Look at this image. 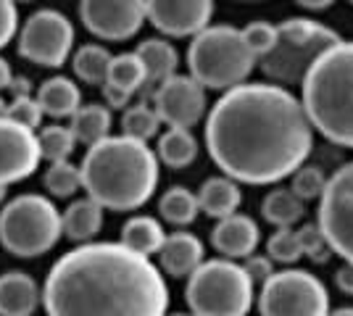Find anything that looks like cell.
I'll return each instance as SVG.
<instances>
[{"label":"cell","mask_w":353,"mask_h":316,"mask_svg":"<svg viewBox=\"0 0 353 316\" xmlns=\"http://www.w3.org/2000/svg\"><path fill=\"white\" fill-rule=\"evenodd\" d=\"M266 258L274 264H295L303 258L298 229H277L266 242Z\"/></svg>","instance_id":"cell-33"},{"label":"cell","mask_w":353,"mask_h":316,"mask_svg":"<svg viewBox=\"0 0 353 316\" xmlns=\"http://www.w3.org/2000/svg\"><path fill=\"white\" fill-rule=\"evenodd\" d=\"M259 242H261V229H259V222L248 213H232L216 222V227L211 229V245L227 261L250 258L256 253Z\"/></svg>","instance_id":"cell-16"},{"label":"cell","mask_w":353,"mask_h":316,"mask_svg":"<svg viewBox=\"0 0 353 316\" xmlns=\"http://www.w3.org/2000/svg\"><path fill=\"white\" fill-rule=\"evenodd\" d=\"M159 213L163 222L174 227H190L198 219V196L188 187H169L159 200Z\"/></svg>","instance_id":"cell-27"},{"label":"cell","mask_w":353,"mask_h":316,"mask_svg":"<svg viewBox=\"0 0 353 316\" xmlns=\"http://www.w3.org/2000/svg\"><path fill=\"white\" fill-rule=\"evenodd\" d=\"M103 98H105V108L111 111H119V108H130V101H132V95L124 90H119V87H114V85H103Z\"/></svg>","instance_id":"cell-40"},{"label":"cell","mask_w":353,"mask_h":316,"mask_svg":"<svg viewBox=\"0 0 353 316\" xmlns=\"http://www.w3.org/2000/svg\"><path fill=\"white\" fill-rule=\"evenodd\" d=\"M6 119L34 132L40 127V121H43V111H40L34 98H19V101H11L6 105Z\"/></svg>","instance_id":"cell-36"},{"label":"cell","mask_w":353,"mask_h":316,"mask_svg":"<svg viewBox=\"0 0 353 316\" xmlns=\"http://www.w3.org/2000/svg\"><path fill=\"white\" fill-rule=\"evenodd\" d=\"M79 187H82L79 166H74L72 161H61V164L48 166V171H45V190L53 198H72Z\"/></svg>","instance_id":"cell-32"},{"label":"cell","mask_w":353,"mask_h":316,"mask_svg":"<svg viewBox=\"0 0 353 316\" xmlns=\"http://www.w3.org/2000/svg\"><path fill=\"white\" fill-rule=\"evenodd\" d=\"M111 53L103 45H82L74 53V74L85 85L103 87L108 79V66H111Z\"/></svg>","instance_id":"cell-28"},{"label":"cell","mask_w":353,"mask_h":316,"mask_svg":"<svg viewBox=\"0 0 353 316\" xmlns=\"http://www.w3.org/2000/svg\"><path fill=\"white\" fill-rule=\"evenodd\" d=\"M190 76L203 90H235L245 85L256 69V56L248 50L240 30L230 24H211L192 37L188 48Z\"/></svg>","instance_id":"cell-5"},{"label":"cell","mask_w":353,"mask_h":316,"mask_svg":"<svg viewBox=\"0 0 353 316\" xmlns=\"http://www.w3.org/2000/svg\"><path fill=\"white\" fill-rule=\"evenodd\" d=\"M338 43L340 37L332 27L319 24L314 19L295 16L277 24V43L272 48V53H266L256 66H261L269 85H280L288 90L290 85L303 82L314 61Z\"/></svg>","instance_id":"cell-6"},{"label":"cell","mask_w":353,"mask_h":316,"mask_svg":"<svg viewBox=\"0 0 353 316\" xmlns=\"http://www.w3.org/2000/svg\"><path fill=\"white\" fill-rule=\"evenodd\" d=\"M301 105L311 129L353 151V43L340 40L314 61L303 82Z\"/></svg>","instance_id":"cell-4"},{"label":"cell","mask_w":353,"mask_h":316,"mask_svg":"<svg viewBox=\"0 0 353 316\" xmlns=\"http://www.w3.org/2000/svg\"><path fill=\"white\" fill-rule=\"evenodd\" d=\"M43 301L40 285L24 271H6L0 277V316H32Z\"/></svg>","instance_id":"cell-18"},{"label":"cell","mask_w":353,"mask_h":316,"mask_svg":"<svg viewBox=\"0 0 353 316\" xmlns=\"http://www.w3.org/2000/svg\"><path fill=\"white\" fill-rule=\"evenodd\" d=\"M159 129H161V119L153 111V105L148 103L130 105L124 111V116H121V132H124V137L137 140V143H145L148 145V140H153V137L159 135Z\"/></svg>","instance_id":"cell-30"},{"label":"cell","mask_w":353,"mask_h":316,"mask_svg":"<svg viewBox=\"0 0 353 316\" xmlns=\"http://www.w3.org/2000/svg\"><path fill=\"white\" fill-rule=\"evenodd\" d=\"M240 266L248 274V280L253 282V287L264 285L266 280L274 274V264L266 256H250V258H245V264H240Z\"/></svg>","instance_id":"cell-39"},{"label":"cell","mask_w":353,"mask_h":316,"mask_svg":"<svg viewBox=\"0 0 353 316\" xmlns=\"http://www.w3.org/2000/svg\"><path fill=\"white\" fill-rule=\"evenodd\" d=\"M37 135V148H40V158H45L48 164H61V161H69V156L77 148V140H74L72 129L69 127H61V124H50L43 127Z\"/></svg>","instance_id":"cell-29"},{"label":"cell","mask_w":353,"mask_h":316,"mask_svg":"<svg viewBox=\"0 0 353 316\" xmlns=\"http://www.w3.org/2000/svg\"><path fill=\"white\" fill-rule=\"evenodd\" d=\"M79 174L88 198L101 209L134 211L145 206L159 187V158L145 143L108 135L88 148Z\"/></svg>","instance_id":"cell-3"},{"label":"cell","mask_w":353,"mask_h":316,"mask_svg":"<svg viewBox=\"0 0 353 316\" xmlns=\"http://www.w3.org/2000/svg\"><path fill=\"white\" fill-rule=\"evenodd\" d=\"M298 6H301V8H314V11H324V8H330L332 3H330V0H316V3H311V0H301Z\"/></svg>","instance_id":"cell-44"},{"label":"cell","mask_w":353,"mask_h":316,"mask_svg":"<svg viewBox=\"0 0 353 316\" xmlns=\"http://www.w3.org/2000/svg\"><path fill=\"white\" fill-rule=\"evenodd\" d=\"M74 45L72 21L61 11L43 8L24 21L19 32V53L27 61L48 69H59L66 63Z\"/></svg>","instance_id":"cell-11"},{"label":"cell","mask_w":353,"mask_h":316,"mask_svg":"<svg viewBox=\"0 0 353 316\" xmlns=\"http://www.w3.org/2000/svg\"><path fill=\"white\" fill-rule=\"evenodd\" d=\"M316 229L330 251L353 266V161L327 177L316 209Z\"/></svg>","instance_id":"cell-10"},{"label":"cell","mask_w":353,"mask_h":316,"mask_svg":"<svg viewBox=\"0 0 353 316\" xmlns=\"http://www.w3.org/2000/svg\"><path fill=\"white\" fill-rule=\"evenodd\" d=\"M259 311L261 316H330V293L311 271L282 269L261 285Z\"/></svg>","instance_id":"cell-9"},{"label":"cell","mask_w":353,"mask_h":316,"mask_svg":"<svg viewBox=\"0 0 353 316\" xmlns=\"http://www.w3.org/2000/svg\"><path fill=\"white\" fill-rule=\"evenodd\" d=\"M37 105L45 116H53V119H63V116H74L82 105V95L79 87L74 85L72 79L66 76H50L48 82L40 85L37 90Z\"/></svg>","instance_id":"cell-22"},{"label":"cell","mask_w":353,"mask_h":316,"mask_svg":"<svg viewBox=\"0 0 353 316\" xmlns=\"http://www.w3.org/2000/svg\"><path fill=\"white\" fill-rule=\"evenodd\" d=\"M159 161L169 169H185L198 158V140L190 129H166L159 137Z\"/></svg>","instance_id":"cell-26"},{"label":"cell","mask_w":353,"mask_h":316,"mask_svg":"<svg viewBox=\"0 0 353 316\" xmlns=\"http://www.w3.org/2000/svg\"><path fill=\"white\" fill-rule=\"evenodd\" d=\"M243 203V193H240V185L227 177H211L203 182V187L198 190V209L203 211L211 219H227L237 213Z\"/></svg>","instance_id":"cell-21"},{"label":"cell","mask_w":353,"mask_h":316,"mask_svg":"<svg viewBox=\"0 0 353 316\" xmlns=\"http://www.w3.org/2000/svg\"><path fill=\"white\" fill-rule=\"evenodd\" d=\"M19 32V11L11 0H0V48H6Z\"/></svg>","instance_id":"cell-38"},{"label":"cell","mask_w":353,"mask_h":316,"mask_svg":"<svg viewBox=\"0 0 353 316\" xmlns=\"http://www.w3.org/2000/svg\"><path fill=\"white\" fill-rule=\"evenodd\" d=\"M6 101H3V95H0V119H6Z\"/></svg>","instance_id":"cell-46"},{"label":"cell","mask_w":353,"mask_h":316,"mask_svg":"<svg viewBox=\"0 0 353 316\" xmlns=\"http://www.w3.org/2000/svg\"><path fill=\"white\" fill-rule=\"evenodd\" d=\"M134 56L140 59L143 69H145V90L148 87H159L176 74L179 56H176L174 45L166 43V40H159V37L143 40L134 50Z\"/></svg>","instance_id":"cell-19"},{"label":"cell","mask_w":353,"mask_h":316,"mask_svg":"<svg viewBox=\"0 0 353 316\" xmlns=\"http://www.w3.org/2000/svg\"><path fill=\"white\" fill-rule=\"evenodd\" d=\"M206 148L221 174L243 185H277L314 151L301 98L269 82L227 90L206 119Z\"/></svg>","instance_id":"cell-1"},{"label":"cell","mask_w":353,"mask_h":316,"mask_svg":"<svg viewBox=\"0 0 353 316\" xmlns=\"http://www.w3.org/2000/svg\"><path fill=\"white\" fill-rule=\"evenodd\" d=\"M298 238H301V248H303V256H309L311 261H316V264H324V261H330L332 251H330V245L324 242L322 232L316 229V224L298 227Z\"/></svg>","instance_id":"cell-37"},{"label":"cell","mask_w":353,"mask_h":316,"mask_svg":"<svg viewBox=\"0 0 353 316\" xmlns=\"http://www.w3.org/2000/svg\"><path fill=\"white\" fill-rule=\"evenodd\" d=\"M105 85H114L124 92H137L145 87V69L140 59L134 53H121V56H114L111 59V66H108V79Z\"/></svg>","instance_id":"cell-31"},{"label":"cell","mask_w":353,"mask_h":316,"mask_svg":"<svg viewBox=\"0 0 353 316\" xmlns=\"http://www.w3.org/2000/svg\"><path fill=\"white\" fill-rule=\"evenodd\" d=\"M211 0H150L145 3V21L166 37H195L211 27Z\"/></svg>","instance_id":"cell-14"},{"label":"cell","mask_w":353,"mask_h":316,"mask_svg":"<svg viewBox=\"0 0 353 316\" xmlns=\"http://www.w3.org/2000/svg\"><path fill=\"white\" fill-rule=\"evenodd\" d=\"M82 24L101 40H130L145 24L143 0H85L79 3Z\"/></svg>","instance_id":"cell-13"},{"label":"cell","mask_w":353,"mask_h":316,"mask_svg":"<svg viewBox=\"0 0 353 316\" xmlns=\"http://www.w3.org/2000/svg\"><path fill=\"white\" fill-rule=\"evenodd\" d=\"M172 316H192V314H172Z\"/></svg>","instance_id":"cell-48"},{"label":"cell","mask_w":353,"mask_h":316,"mask_svg":"<svg viewBox=\"0 0 353 316\" xmlns=\"http://www.w3.org/2000/svg\"><path fill=\"white\" fill-rule=\"evenodd\" d=\"M303 213H306V203L298 200L290 187H274L261 203V216L277 229H295Z\"/></svg>","instance_id":"cell-25"},{"label":"cell","mask_w":353,"mask_h":316,"mask_svg":"<svg viewBox=\"0 0 353 316\" xmlns=\"http://www.w3.org/2000/svg\"><path fill=\"white\" fill-rule=\"evenodd\" d=\"M6 200V185H0V203Z\"/></svg>","instance_id":"cell-47"},{"label":"cell","mask_w":353,"mask_h":316,"mask_svg":"<svg viewBox=\"0 0 353 316\" xmlns=\"http://www.w3.org/2000/svg\"><path fill=\"white\" fill-rule=\"evenodd\" d=\"M335 285H338L340 293L353 295V266L351 264H343V266L335 271Z\"/></svg>","instance_id":"cell-41"},{"label":"cell","mask_w":353,"mask_h":316,"mask_svg":"<svg viewBox=\"0 0 353 316\" xmlns=\"http://www.w3.org/2000/svg\"><path fill=\"white\" fill-rule=\"evenodd\" d=\"M163 240H166V232H163L161 222H156L153 216H132L121 227V240L119 242L137 256L150 258L161 251Z\"/></svg>","instance_id":"cell-23"},{"label":"cell","mask_w":353,"mask_h":316,"mask_svg":"<svg viewBox=\"0 0 353 316\" xmlns=\"http://www.w3.org/2000/svg\"><path fill=\"white\" fill-rule=\"evenodd\" d=\"M240 34H243L245 45L256 56V63H259L266 53H272V48L277 43V24H272V21H250L240 30Z\"/></svg>","instance_id":"cell-34"},{"label":"cell","mask_w":353,"mask_h":316,"mask_svg":"<svg viewBox=\"0 0 353 316\" xmlns=\"http://www.w3.org/2000/svg\"><path fill=\"white\" fill-rule=\"evenodd\" d=\"M185 301L192 316H248L253 282L240 264L211 258L188 277Z\"/></svg>","instance_id":"cell-7"},{"label":"cell","mask_w":353,"mask_h":316,"mask_svg":"<svg viewBox=\"0 0 353 316\" xmlns=\"http://www.w3.org/2000/svg\"><path fill=\"white\" fill-rule=\"evenodd\" d=\"M61 238V213L53 200L43 196H19L0 211V242L19 258L48 253Z\"/></svg>","instance_id":"cell-8"},{"label":"cell","mask_w":353,"mask_h":316,"mask_svg":"<svg viewBox=\"0 0 353 316\" xmlns=\"http://www.w3.org/2000/svg\"><path fill=\"white\" fill-rule=\"evenodd\" d=\"M103 227V209L90 200H72L69 209L61 213V235H66L72 242H90Z\"/></svg>","instance_id":"cell-20"},{"label":"cell","mask_w":353,"mask_h":316,"mask_svg":"<svg viewBox=\"0 0 353 316\" xmlns=\"http://www.w3.org/2000/svg\"><path fill=\"white\" fill-rule=\"evenodd\" d=\"M11 79H14V74H11V66H8V61L0 56V90H6Z\"/></svg>","instance_id":"cell-43"},{"label":"cell","mask_w":353,"mask_h":316,"mask_svg":"<svg viewBox=\"0 0 353 316\" xmlns=\"http://www.w3.org/2000/svg\"><path fill=\"white\" fill-rule=\"evenodd\" d=\"M6 90L14 95V101H19V98H32V82L27 79V76H14L11 82H8V87Z\"/></svg>","instance_id":"cell-42"},{"label":"cell","mask_w":353,"mask_h":316,"mask_svg":"<svg viewBox=\"0 0 353 316\" xmlns=\"http://www.w3.org/2000/svg\"><path fill=\"white\" fill-rule=\"evenodd\" d=\"M203 242L192 232H174L166 235L161 251H159V264L169 277H190L192 271L203 264Z\"/></svg>","instance_id":"cell-17"},{"label":"cell","mask_w":353,"mask_h":316,"mask_svg":"<svg viewBox=\"0 0 353 316\" xmlns=\"http://www.w3.org/2000/svg\"><path fill=\"white\" fill-rule=\"evenodd\" d=\"M324 185H327V174H324L319 166H301L298 171L293 174V185H290V190H293V196L298 200H319L324 193Z\"/></svg>","instance_id":"cell-35"},{"label":"cell","mask_w":353,"mask_h":316,"mask_svg":"<svg viewBox=\"0 0 353 316\" xmlns=\"http://www.w3.org/2000/svg\"><path fill=\"white\" fill-rule=\"evenodd\" d=\"M48 316H166L161 269L121 242H85L53 264L43 285Z\"/></svg>","instance_id":"cell-2"},{"label":"cell","mask_w":353,"mask_h":316,"mask_svg":"<svg viewBox=\"0 0 353 316\" xmlns=\"http://www.w3.org/2000/svg\"><path fill=\"white\" fill-rule=\"evenodd\" d=\"M40 166L37 135L14 121L0 119V185L27 180Z\"/></svg>","instance_id":"cell-15"},{"label":"cell","mask_w":353,"mask_h":316,"mask_svg":"<svg viewBox=\"0 0 353 316\" xmlns=\"http://www.w3.org/2000/svg\"><path fill=\"white\" fill-rule=\"evenodd\" d=\"M330 316H353V306H343L338 311H330Z\"/></svg>","instance_id":"cell-45"},{"label":"cell","mask_w":353,"mask_h":316,"mask_svg":"<svg viewBox=\"0 0 353 316\" xmlns=\"http://www.w3.org/2000/svg\"><path fill=\"white\" fill-rule=\"evenodd\" d=\"M69 129H72L77 143L92 148V145L103 143L105 137H108V132H111V111L101 103L79 105V111L72 116Z\"/></svg>","instance_id":"cell-24"},{"label":"cell","mask_w":353,"mask_h":316,"mask_svg":"<svg viewBox=\"0 0 353 316\" xmlns=\"http://www.w3.org/2000/svg\"><path fill=\"white\" fill-rule=\"evenodd\" d=\"M153 111L169 129H190L206 116V90L185 74H174L153 92Z\"/></svg>","instance_id":"cell-12"}]
</instances>
